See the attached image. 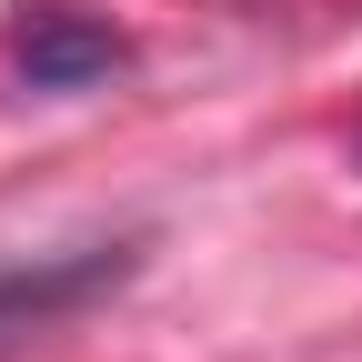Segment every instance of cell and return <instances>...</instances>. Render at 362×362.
Returning a JSON list of instances; mask_svg holds the SVG:
<instances>
[{
  "mask_svg": "<svg viewBox=\"0 0 362 362\" xmlns=\"http://www.w3.org/2000/svg\"><path fill=\"white\" fill-rule=\"evenodd\" d=\"M11 61H21L30 90H90V81L121 71V30L71 11V0H40V11H21V30H11Z\"/></svg>",
  "mask_w": 362,
  "mask_h": 362,
  "instance_id": "cell-1",
  "label": "cell"
},
{
  "mask_svg": "<svg viewBox=\"0 0 362 362\" xmlns=\"http://www.w3.org/2000/svg\"><path fill=\"white\" fill-rule=\"evenodd\" d=\"M131 272V242H90V252H61V262H30V272H0V342L11 332H51L90 292H111Z\"/></svg>",
  "mask_w": 362,
  "mask_h": 362,
  "instance_id": "cell-2",
  "label": "cell"
}]
</instances>
